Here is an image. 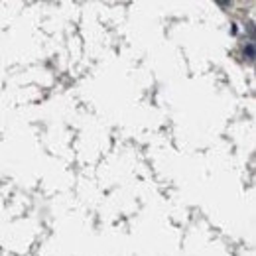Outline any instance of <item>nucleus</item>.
Listing matches in <instances>:
<instances>
[{
	"instance_id": "f257e3e1",
	"label": "nucleus",
	"mask_w": 256,
	"mask_h": 256,
	"mask_svg": "<svg viewBox=\"0 0 256 256\" xmlns=\"http://www.w3.org/2000/svg\"><path fill=\"white\" fill-rule=\"evenodd\" d=\"M242 58L248 62V64H252L254 62V42H246V46L242 48Z\"/></svg>"
}]
</instances>
